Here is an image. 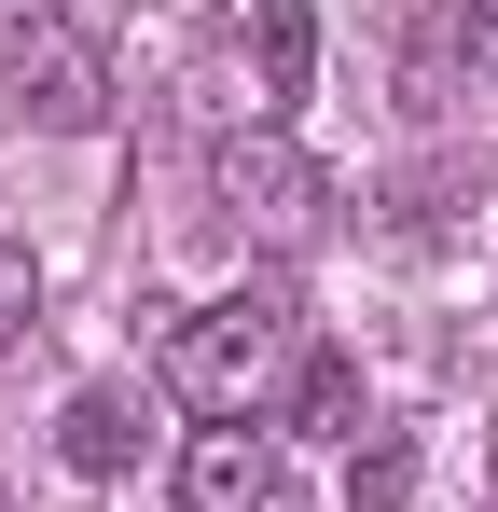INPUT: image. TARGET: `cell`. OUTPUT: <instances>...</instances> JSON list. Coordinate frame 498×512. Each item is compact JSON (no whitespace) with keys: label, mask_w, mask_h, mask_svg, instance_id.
Returning a JSON list of instances; mask_svg holds the SVG:
<instances>
[{"label":"cell","mask_w":498,"mask_h":512,"mask_svg":"<svg viewBox=\"0 0 498 512\" xmlns=\"http://www.w3.org/2000/svg\"><path fill=\"white\" fill-rule=\"evenodd\" d=\"M291 346H305V291L291 277H249L222 305H180L166 319V402L180 416H263L277 402V374H291Z\"/></svg>","instance_id":"obj_1"},{"label":"cell","mask_w":498,"mask_h":512,"mask_svg":"<svg viewBox=\"0 0 498 512\" xmlns=\"http://www.w3.org/2000/svg\"><path fill=\"white\" fill-rule=\"evenodd\" d=\"M0 84H14V111L42 125V139H97L111 125V56L83 42L70 14H0Z\"/></svg>","instance_id":"obj_2"},{"label":"cell","mask_w":498,"mask_h":512,"mask_svg":"<svg viewBox=\"0 0 498 512\" xmlns=\"http://www.w3.org/2000/svg\"><path fill=\"white\" fill-rule=\"evenodd\" d=\"M208 194H222V222H236V236H305V222L332 208L319 153H291V125H236V139H222V167H208Z\"/></svg>","instance_id":"obj_3"},{"label":"cell","mask_w":498,"mask_h":512,"mask_svg":"<svg viewBox=\"0 0 498 512\" xmlns=\"http://www.w3.org/2000/svg\"><path fill=\"white\" fill-rule=\"evenodd\" d=\"M305 70H319V14L305 0H249L236 14V111L249 125H291L305 111Z\"/></svg>","instance_id":"obj_4"},{"label":"cell","mask_w":498,"mask_h":512,"mask_svg":"<svg viewBox=\"0 0 498 512\" xmlns=\"http://www.w3.org/2000/svg\"><path fill=\"white\" fill-rule=\"evenodd\" d=\"M180 512H277V429L263 416H222L180 443Z\"/></svg>","instance_id":"obj_5"},{"label":"cell","mask_w":498,"mask_h":512,"mask_svg":"<svg viewBox=\"0 0 498 512\" xmlns=\"http://www.w3.org/2000/svg\"><path fill=\"white\" fill-rule=\"evenodd\" d=\"M56 457H70L83 485L139 471V402H125V388H70V416H56Z\"/></svg>","instance_id":"obj_6"},{"label":"cell","mask_w":498,"mask_h":512,"mask_svg":"<svg viewBox=\"0 0 498 512\" xmlns=\"http://www.w3.org/2000/svg\"><path fill=\"white\" fill-rule=\"evenodd\" d=\"M291 429H319V443H360V360H305V374H291Z\"/></svg>","instance_id":"obj_7"},{"label":"cell","mask_w":498,"mask_h":512,"mask_svg":"<svg viewBox=\"0 0 498 512\" xmlns=\"http://www.w3.org/2000/svg\"><path fill=\"white\" fill-rule=\"evenodd\" d=\"M402 485H415V443H374V457L346 471V499H360V512H402Z\"/></svg>","instance_id":"obj_8"},{"label":"cell","mask_w":498,"mask_h":512,"mask_svg":"<svg viewBox=\"0 0 498 512\" xmlns=\"http://www.w3.org/2000/svg\"><path fill=\"white\" fill-rule=\"evenodd\" d=\"M28 319H42V263H28V250H14V236H0V346H14V333H28Z\"/></svg>","instance_id":"obj_9"},{"label":"cell","mask_w":498,"mask_h":512,"mask_svg":"<svg viewBox=\"0 0 498 512\" xmlns=\"http://www.w3.org/2000/svg\"><path fill=\"white\" fill-rule=\"evenodd\" d=\"M457 56H471V84H498V0H457Z\"/></svg>","instance_id":"obj_10"}]
</instances>
